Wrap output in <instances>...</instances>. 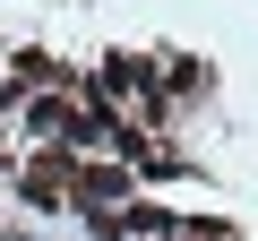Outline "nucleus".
Masks as SVG:
<instances>
[{"instance_id":"1","label":"nucleus","mask_w":258,"mask_h":241,"mask_svg":"<svg viewBox=\"0 0 258 241\" xmlns=\"http://www.w3.org/2000/svg\"><path fill=\"white\" fill-rule=\"evenodd\" d=\"M26 120H35L43 138H60V147H95V130H86V112H78L69 95H35V103H26Z\"/></svg>"},{"instance_id":"2","label":"nucleus","mask_w":258,"mask_h":241,"mask_svg":"<svg viewBox=\"0 0 258 241\" xmlns=\"http://www.w3.org/2000/svg\"><path fill=\"white\" fill-rule=\"evenodd\" d=\"M69 181H78L69 147H60V155H35V164H26V198H35V207H69Z\"/></svg>"},{"instance_id":"3","label":"nucleus","mask_w":258,"mask_h":241,"mask_svg":"<svg viewBox=\"0 0 258 241\" xmlns=\"http://www.w3.org/2000/svg\"><path fill=\"white\" fill-rule=\"evenodd\" d=\"M69 198H129V172H120V164H78Z\"/></svg>"}]
</instances>
